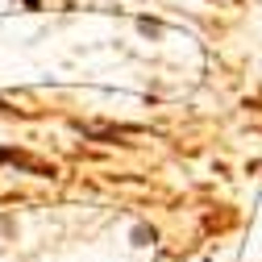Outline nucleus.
Listing matches in <instances>:
<instances>
[{"instance_id":"obj_1","label":"nucleus","mask_w":262,"mask_h":262,"mask_svg":"<svg viewBox=\"0 0 262 262\" xmlns=\"http://www.w3.org/2000/svg\"><path fill=\"white\" fill-rule=\"evenodd\" d=\"M0 162H13V167H25L29 175H54L46 162H38V158H29V154H21V150H9V146H0Z\"/></svg>"},{"instance_id":"obj_2","label":"nucleus","mask_w":262,"mask_h":262,"mask_svg":"<svg viewBox=\"0 0 262 262\" xmlns=\"http://www.w3.org/2000/svg\"><path fill=\"white\" fill-rule=\"evenodd\" d=\"M129 237H134V246H150L154 242V229L150 225H134V229H129Z\"/></svg>"},{"instance_id":"obj_3","label":"nucleus","mask_w":262,"mask_h":262,"mask_svg":"<svg viewBox=\"0 0 262 262\" xmlns=\"http://www.w3.org/2000/svg\"><path fill=\"white\" fill-rule=\"evenodd\" d=\"M5 108H9V100H5V96H0V113H5Z\"/></svg>"}]
</instances>
